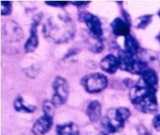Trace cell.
I'll list each match as a JSON object with an SVG mask.
<instances>
[{"label": "cell", "instance_id": "18", "mask_svg": "<svg viewBox=\"0 0 160 135\" xmlns=\"http://www.w3.org/2000/svg\"><path fill=\"white\" fill-rule=\"evenodd\" d=\"M55 109H56V106L52 102V101L46 100V101L44 102L43 105H42V109H43L44 115L48 116V117H54Z\"/></svg>", "mask_w": 160, "mask_h": 135}, {"label": "cell", "instance_id": "20", "mask_svg": "<svg viewBox=\"0 0 160 135\" xmlns=\"http://www.w3.org/2000/svg\"><path fill=\"white\" fill-rule=\"evenodd\" d=\"M12 11V4L10 2H1L2 15H9Z\"/></svg>", "mask_w": 160, "mask_h": 135}, {"label": "cell", "instance_id": "14", "mask_svg": "<svg viewBox=\"0 0 160 135\" xmlns=\"http://www.w3.org/2000/svg\"><path fill=\"white\" fill-rule=\"evenodd\" d=\"M56 133L57 135H80L79 128L73 123L58 125Z\"/></svg>", "mask_w": 160, "mask_h": 135}, {"label": "cell", "instance_id": "9", "mask_svg": "<svg viewBox=\"0 0 160 135\" xmlns=\"http://www.w3.org/2000/svg\"><path fill=\"white\" fill-rule=\"evenodd\" d=\"M53 124V117L43 115L34 123L31 132L33 135H45L51 130Z\"/></svg>", "mask_w": 160, "mask_h": 135}, {"label": "cell", "instance_id": "24", "mask_svg": "<svg viewBox=\"0 0 160 135\" xmlns=\"http://www.w3.org/2000/svg\"><path fill=\"white\" fill-rule=\"evenodd\" d=\"M72 4L77 6H82L83 5L88 4V2H72Z\"/></svg>", "mask_w": 160, "mask_h": 135}, {"label": "cell", "instance_id": "26", "mask_svg": "<svg viewBox=\"0 0 160 135\" xmlns=\"http://www.w3.org/2000/svg\"><path fill=\"white\" fill-rule=\"evenodd\" d=\"M158 14H159V17H160V10L159 11V13H158Z\"/></svg>", "mask_w": 160, "mask_h": 135}, {"label": "cell", "instance_id": "16", "mask_svg": "<svg viewBox=\"0 0 160 135\" xmlns=\"http://www.w3.org/2000/svg\"><path fill=\"white\" fill-rule=\"evenodd\" d=\"M125 52L132 55H136L138 52L139 45L138 41L131 34L125 37L124 40Z\"/></svg>", "mask_w": 160, "mask_h": 135}, {"label": "cell", "instance_id": "6", "mask_svg": "<svg viewBox=\"0 0 160 135\" xmlns=\"http://www.w3.org/2000/svg\"><path fill=\"white\" fill-rule=\"evenodd\" d=\"M54 95L52 102L56 106L63 105L67 102L69 95V85L67 81L61 77H56L53 82Z\"/></svg>", "mask_w": 160, "mask_h": 135}, {"label": "cell", "instance_id": "15", "mask_svg": "<svg viewBox=\"0 0 160 135\" xmlns=\"http://www.w3.org/2000/svg\"><path fill=\"white\" fill-rule=\"evenodd\" d=\"M142 76V78L141 80L147 86H148L150 88H156V86L157 85L158 81H159V78H158L157 73H156L155 70H152V69H148Z\"/></svg>", "mask_w": 160, "mask_h": 135}, {"label": "cell", "instance_id": "8", "mask_svg": "<svg viewBox=\"0 0 160 135\" xmlns=\"http://www.w3.org/2000/svg\"><path fill=\"white\" fill-rule=\"evenodd\" d=\"M80 15H81L80 18L87 25L91 34L95 37L101 38L103 34V30L99 19L96 16L93 15L88 12H81Z\"/></svg>", "mask_w": 160, "mask_h": 135}, {"label": "cell", "instance_id": "10", "mask_svg": "<svg viewBox=\"0 0 160 135\" xmlns=\"http://www.w3.org/2000/svg\"><path fill=\"white\" fill-rule=\"evenodd\" d=\"M100 67L103 71L108 73H116L118 68H120L118 58L111 54L105 56L100 62Z\"/></svg>", "mask_w": 160, "mask_h": 135}, {"label": "cell", "instance_id": "22", "mask_svg": "<svg viewBox=\"0 0 160 135\" xmlns=\"http://www.w3.org/2000/svg\"><path fill=\"white\" fill-rule=\"evenodd\" d=\"M152 124L155 129L160 132V115H157L154 117L152 120Z\"/></svg>", "mask_w": 160, "mask_h": 135}, {"label": "cell", "instance_id": "11", "mask_svg": "<svg viewBox=\"0 0 160 135\" xmlns=\"http://www.w3.org/2000/svg\"><path fill=\"white\" fill-rule=\"evenodd\" d=\"M38 24V22L37 21L33 23L31 28V35L25 43L24 49L25 52L28 53L34 52L38 45V37L37 34Z\"/></svg>", "mask_w": 160, "mask_h": 135}, {"label": "cell", "instance_id": "5", "mask_svg": "<svg viewBox=\"0 0 160 135\" xmlns=\"http://www.w3.org/2000/svg\"><path fill=\"white\" fill-rule=\"evenodd\" d=\"M82 85L88 93H98L108 86V78L102 73H92L82 80Z\"/></svg>", "mask_w": 160, "mask_h": 135}, {"label": "cell", "instance_id": "23", "mask_svg": "<svg viewBox=\"0 0 160 135\" xmlns=\"http://www.w3.org/2000/svg\"><path fill=\"white\" fill-rule=\"evenodd\" d=\"M138 135H152L149 132H148V131L146 129V128L142 126V125L138 127Z\"/></svg>", "mask_w": 160, "mask_h": 135}, {"label": "cell", "instance_id": "13", "mask_svg": "<svg viewBox=\"0 0 160 135\" xmlns=\"http://www.w3.org/2000/svg\"><path fill=\"white\" fill-rule=\"evenodd\" d=\"M87 115L91 121L96 122L100 118L102 114L101 104L98 101H92L89 103L87 108Z\"/></svg>", "mask_w": 160, "mask_h": 135}, {"label": "cell", "instance_id": "12", "mask_svg": "<svg viewBox=\"0 0 160 135\" xmlns=\"http://www.w3.org/2000/svg\"><path fill=\"white\" fill-rule=\"evenodd\" d=\"M112 32L117 36H128L130 33V27L127 22L122 20L121 18L114 19L111 23Z\"/></svg>", "mask_w": 160, "mask_h": 135}, {"label": "cell", "instance_id": "2", "mask_svg": "<svg viewBox=\"0 0 160 135\" xmlns=\"http://www.w3.org/2000/svg\"><path fill=\"white\" fill-rule=\"evenodd\" d=\"M156 89L147 86L142 80L131 88L130 98L134 107L145 113H154L158 111Z\"/></svg>", "mask_w": 160, "mask_h": 135}, {"label": "cell", "instance_id": "17", "mask_svg": "<svg viewBox=\"0 0 160 135\" xmlns=\"http://www.w3.org/2000/svg\"><path fill=\"white\" fill-rule=\"evenodd\" d=\"M14 108L17 112H23L26 113H33L35 111L36 107L34 106L24 104L23 99L21 97H17L14 101Z\"/></svg>", "mask_w": 160, "mask_h": 135}, {"label": "cell", "instance_id": "1", "mask_svg": "<svg viewBox=\"0 0 160 135\" xmlns=\"http://www.w3.org/2000/svg\"><path fill=\"white\" fill-rule=\"evenodd\" d=\"M42 33L51 42L63 44L73 38L76 33V26L70 17L59 14L46 20Z\"/></svg>", "mask_w": 160, "mask_h": 135}, {"label": "cell", "instance_id": "3", "mask_svg": "<svg viewBox=\"0 0 160 135\" xmlns=\"http://www.w3.org/2000/svg\"><path fill=\"white\" fill-rule=\"evenodd\" d=\"M131 111L128 108L120 107L118 109H110L102 120V128L104 134H109L119 132L124 128L125 122L131 116Z\"/></svg>", "mask_w": 160, "mask_h": 135}, {"label": "cell", "instance_id": "21", "mask_svg": "<svg viewBox=\"0 0 160 135\" xmlns=\"http://www.w3.org/2000/svg\"><path fill=\"white\" fill-rule=\"evenodd\" d=\"M45 3L54 7H63L68 4L67 2H45Z\"/></svg>", "mask_w": 160, "mask_h": 135}, {"label": "cell", "instance_id": "7", "mask_svg": "<svg viewBox=\"0 0 160 135\" xmlns=\"http://www.w3.org/2000/svg\"><path fill=\"white\" fill-rule=\"evenodd\" d=\"M2 37L6 42H18L23 38V33L18 23L10 20L3 25Z\"/></svg>", "mask_w": 160, "mask_h": 135}, {"label": "cell", "instance_id": "19", "mask_svg": "<svg viewBox=\"0 0 160 135\" xmlns=\"http://www.w3.org/2000/svg\"><path fill=\"white\" fill-rule=\"evenodd\" d=\"M152 15H145L143 17H139V23H138L137 27L138 28H141V29H144L146 28L152 21Z\"/></svg>", "mask_w": 160, "mask_h": 135}, {"label": "cell", "instance_id": "25", "mask_svg": "<svg viewBox=\"0 0 160 135\" xmlns=\"http://www.w3.org/2000/svg\"><path fill=\"white\" fill-rule=\"evenodd\" d=\"M158 38H159V40L160 41V34H159V37H158Z\"/></svg>", "mask_w": 160, "mask_h": 135}, {"label": "cell", "instance_id": "4", "mask_svg": "<svg viewBox=\"0 0 160 135\" xmlns=\"http://www.w3.org/2000/svg\"><path fill=\"white\" fill-rule=\"evenodd\" d=\"M120 68L134 74L142 75L148 70L146 62L141 60L136 55L130 54L127 52H121L118 56Z\"/></svg>", "mask_w": 160, "mask_h": 135}]
</instances>
